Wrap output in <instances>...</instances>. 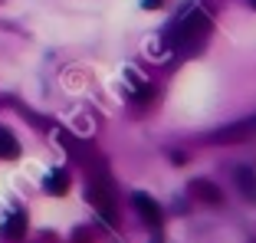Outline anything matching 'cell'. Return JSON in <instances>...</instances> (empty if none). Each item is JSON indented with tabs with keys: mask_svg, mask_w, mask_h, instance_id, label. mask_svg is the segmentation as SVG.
<instances>
[{
	"mask_svg": "<svg viewBox=\"0 0 256 243\" xmlns=\"http://www.w3.org/2000/svg\"><path fill=\"white\" fill-rule=\"evenodd\" d=\"M207 36H210V16L200 14V10L188 14L174 30H168V43H171L178 53H197V50L207 43Z\"/></svg>",
	"mask_w": 256,
	"mask_h": 243,
	"instance_id": "1",
	"label": "cell"
},
{
	"mask_svg": "<svg viewBox=\"0 0 256 243\" xmlns=\"http://www.w3.org/2000/svg\"><path fill=\"white\" fill-rule=\"evenodd\" d=\"M86 198H89V204L96 207V210L102 214L108 224H115V190H112V181H108L106 171H102V174H96V178L89 181Z\"/></svg>",
	"mask_w": 256,
	"mask_h": 243,
	"instance_id": "2",
	"label": "cell"
},
{
	"mask_svg": "<svg viewBox=\"0 0 256 243\" xmlns=\"http://www.w3.org/2000/svg\"><path fill=\"white\" fill-rule=\"evenodd\" d=\"M250 138H256V115H250V118H240V122H234V125L217 128L210 135V142L214 144H240V142H250Z\"/></svg>",
	"mask_w": 256,
	"mask_h": 243,
	"instance_id": "3",
	"label": "cell"
},
{
	"mask_svg": "<svg viewBox=\"0 0 256 243\" xmlns=\"http://www.w3.org/2000/svg\"><path fill=\"white\" fill-rule=\"evenodd\" d=\"M132 204H135V210L142 214V220L148 224V227L161 230V220H164V214H161V207L154 204V198H148L144 190H135V194H132Z\"/></svg>",
	"mask_w": 256,
	"mask_h": 243,
	"instance_id": "4",
	"label": "cell"
},
{
	"mask_svg": "<svg viewBox=\"0 0 256 243\" xmlns=\"http://www.w3.org/2000/svg\"><path fill=\"white\" fill-rule=\"evenodd\" d=\"M188 190H190V198L204 200V204H210V207H217L220 200H224V190H220L214 181H204V178L190 181V184H188Z\"/></svg>",
	"mask_w": 256,
	"mask_h": 243,
	"instance_id": "5",
	"label": "cell"
},
{
	"mask_svg": "<svg viewBox=\"0 0 256 243\" xmlns=\"http://www.w3.org/2000/svg\"><path fill=\"white\" fill-rule=\"evenodd\" d=\"M236 188H240V194L246 200H256V168H250V164H243V168H236Z\"/></svg>",
	"mask_w": 256,
	"mask_h": 243,
	"instance_id": "6",
	"label": "cell"
},
{
	"mask_svg": "<svg viewBox=\"0 0 256 243\" xmlns=\"http://www.w3.org/2000/svg\"><path fill=\"white\" fill-rule=\"evenodd\" d=\"M66 190H69V174L62 171V168H56V171H50V174H46V194L62 198Z\"/></svg>",
	"mask_w": 256,
	"mask_h": 243,
	"instance_id": "7",
	"label": "cell"
},
{
	"mask_svg": "<svg viewBox=\"0 0 256 243\" xmlns=\"http://www.w3.org/2000/svg\"><path fill=\"white\" fill-rule=\"evenodd\" d=\"M0 158H7V161L20 158V142H16L7 128H0Z\"/></svg>",
	"mask_w": 256,
	"mask_h": 243,
	"instance_id": "8",
	"label": "cell"
},
{
	"mask_svg": "<svg viewBox=\"0 0 256 243\" xmlns=\"http://www.w3.org/2000/svg\"><path fill=\"white\" fill-rule=\"evenodd\" d=\"M4 234H7L10 240H20V236L26 234V217H23V214H10V220L4 224Z\"/></svg>",
	"mask_w": 256,
	"mask_h": 243,
	"instance_id": "9",
	"label": "cell"
},
{
	"mask_svg": "<svg viewBox=\"0 0 256 243\" xmlns=\"http://www.w3.org/2000/svg\"><path fill=\"white\" fill-rule=\"evenodd\" d=\"M250 7H253V10H256V0H250Z\"/></svg>",
	"mask_w": 256,
	"mask_h": 243,
	"instance_id": "10",
	"label": "cell"
}]
</instances>
